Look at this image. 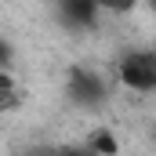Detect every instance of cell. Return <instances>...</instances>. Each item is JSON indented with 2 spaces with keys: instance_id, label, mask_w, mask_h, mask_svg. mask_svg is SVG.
<instances>
[{
  "instance_id": "1",
  "label": "cell",
  "mask_w": 156,
  "mask_h": 156,
  "mask_svg": "<svg viewBox=\"0 0 156 156\" xmlns=\"http://www.w3.org/2000/svg\"><path fill=\"white\" fill-rule=\"evenodd\" d=\"M66 98L83 113H102L113 98V80L94 66H73L66 76Z\"/></svg>"
},
{
  "instance_id": "2",
  "label": "cell",
  "mask_w": 156,
  "mask_h": 156,
  "mask_svg": "<svg viewBox=\"0 0 156 156\" xmlns=\"http://www.w3.org/2000/svg\"><path fill=\"white\" fill-rule=\"evenodd\" d=\"M116 80L138 94L156 91V55L149 47H127L116 58Z\"/></svg>"
},
{
  "instance_id": "3",
  "label": "cell",
  "mask_w": 156,
  "mask_h": 156,
  "mask_svg": "<svg viewBox=\"0 0 156 156\" xmlns=\"http://www.w3.org/2000/svg\"><path fill=\"white\" fill-rule=\"evenodd\" d=\"M55 15H58V22L66 26V29H94V22L102 18V7L94 4V0H66V4H58L55 7Z\"/></svg>"
},
{
  "instance_id": "4",
  "label": "cell",
  "mask_w": 156,
  "mask_h": 156,
  "mask_svg": "<svg viewBox=\"0 0 156 156\" xmlns=\"http://www.w3.org/2000/svg\"><path fill=\"white\" fill-rule=\"evenodd\" d=\"M83 145H87L94 156H116L120 153V142H116V134H113L109 127H94V131L83 138Z\"/></svg>"
},
{
  "instance_id": "5",
  "label": "cell",
  "mask_w": 156,
  "mask_h": 156,
  "mask_svg": "<svg viewBox=\"0 0 156 156\" xmlns=\"http://www.w3.org/2000/svg\"><path fill=\"white\" fill-rule=\"evenodd\" d=\"M37 156H94L83 142H69V145H51V149H40Z\"/></svg>"
},
{
  "instance_id": "6",
  "label": "cell",
  "mask_w": 156,
  "mask_h": 156,
  "mask_svg": "<svg viewBox=\"0 0 156 156\" xmlns=\"http://www.w3.org/2000/svg\"><path fill=\"white\" fill-rule=\"evenodd\" d=\"M11 66H15V44L0 33V73H11Z\"/></svg>"
}]
</instances>
